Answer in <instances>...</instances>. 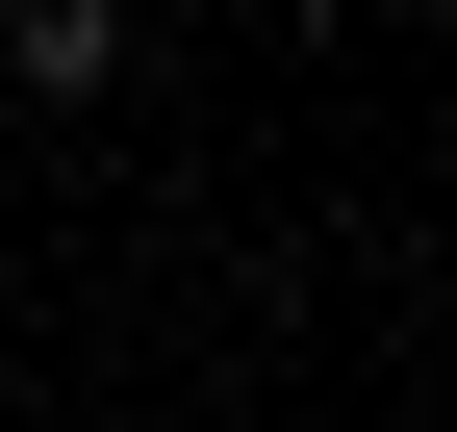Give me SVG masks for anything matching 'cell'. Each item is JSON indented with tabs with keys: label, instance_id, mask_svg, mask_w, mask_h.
I'll list each match as a JSON object with an SVG mask.
<instances>
[{
	"label": "cell",
	"instance_id": "1",
	"mask_svg": "<svg viewBox=\"0 0 457 432\" xmlns=\"http://www.w3.org/2000/svg\"><path fill=\"white\" fill-rule=\"evenodd\" d=\"M0 77H26V102H102V77H128V0H0Z\"/></svg>",
	"mask_w": 457,
	"mask_h": 432
}]
</instances>
